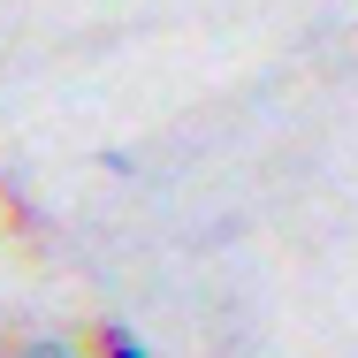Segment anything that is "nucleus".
<instances>
[{
  "label": "nucleus",
  "mask_w": 358,
  "mask_h": 358,
  "mask_svg": "<svg viewBox=\"0 0 358 358\" xmlns=\"http://www.w3.org/2000/svg\"><path fill=\"white\" fill-rule=\"evenodd\" d=\"M8 358H92L84 343H69V336H31V343H15Z\"/></svg>",
  "instance_id": "f257e3e1"
},
{
  "label": "nucleus",
  "mask_w": 358,
  "mask_h": 358,
  "mask_svg": "<svg viewBox=\"0 0 358 358\" xmlns=\"http://www.w3.org/2000/svg\"><path fill=\"white\" fill-rule=\"evenodd\" d=\"M99 358H145V343L122 328V320H107V328H99Z\"/></svg>",
  "instance_id": "f03ea898"
}]
</instances>
